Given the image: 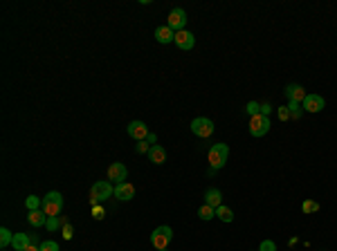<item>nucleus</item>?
Instances as JSON below:
<instances>
[{"label":"nucleus","instance_id":"f257e3e1","mask_svg":"<svg viewBox=\"0 0 337 251\" xmlns=\"http://www.w3.org/2000/svg\"><path fill=\"white\" fill-rule=\"evenodd\" d=\"M209 166H211V170H218V168H223L225 164H227V159H229V146L227 143H214V146L209 148Z\"/></svg>","mask_w":337,"mask_h":251},{"label":"nucleus","instance_id":"0eeeda50","mask_svg":"<svg viewBox=\"0 0 337 251\" xmlns=\"http://www.w3.org/2000/svg\"><path fill=\"white\" fill-rule=\"evenodd\" d=\"M166 25H169L173 31H182L184 27H187V11L180 9V7L171 9L169 11V22H166Z\"/></svg>","mask_w":337,"mask_h":251},{"label":"nucleus","instance_id":"6e6552de","mask_svg":"<svg viewBox=\"0 0 337 251\" xmlns=\"http://www.w3.org/2000/svg\"><path fill=\"white\" fill-rule=\"evenodd\" d=\"M126 130H128V134L135 139V141H144V139L148 137V132H151V130H148V126L144 124V121H130Z\"/></svg>","mask_w":337,"mask_h":251},{"label":"nucleus","instance_id":"6ab92c4d","mask_svg":"<svg viewBox=\"0 0 337 251\" xmlns=\"http://www.w3.org/2000/svg\"><path fill=\"white\" fill-rule=\"evenodd\" d=\"M216 218H220L223 222H232V220H234V211L229 209V206L220 204L218 209H216Z\"/></svg>","mask_w":337,"mask_h":251},{"label":"nucleus","instance_id":"c85d7f7f","mask_svg":"<svg viewBox=\"0 0 337 251\" xmlns=\"http://www.w3.org/2000/svg\"><path fill=\"white\" fill-rule=\"evenodd\" d=\"M135 150H137L139 155H144V152H146V155H148V150H151V143H148V141H137V146H135Z\"/></svg>","mask_w":337,"mask_h":251},{"label":"nucleus","instance_id":"f8f14e48","mask_svg":"<svg viewBox=\"0 0 337 251\" xmlns=\"http://www.w3.org/2000/svg\"><path fill=\"white\" fill-rule=\"evenodd\" d=\"M115 197L117 200H121V202H130L135 197V186L133 184H128V182L117 184L115 186Z\"/></svg>","mask_w":337,"mask_h":251},{"label":"nucleus","instance_id":"9b49d317","mask_svg":"<svg viewBox=\"0 0 337 251\" xmlns=\"http://www.w3.org/2000/svg\"><path fill=\"white\" fill-rule=\"evenodd\" d=\"M126 175H128V170H126V166L121 164V161H115V164L108 166V179L115 184H124Z\"/></svg>","mask_w":337,"mask_h":251},{"label":"nucleus","instance_id":"5701e85b","mask_svg":"<svg viewBox=\"0 0 337 251\" xmlns=\"http://www.w3.org/2000/svg\"><path fill=\"white\" fill-rule=\"evenodd\" d=\"M63 224H65V220H58V215H49L45 227H47V231H56V229L63 227Z\"/></svg>","mask_w":337,"mask_h":251},{"label":"nucleus","instance_id":"cd10ccee","mask_svg":"<svg viewBox=\"0 0 337 251\" xmlns=\"http://www.w3.org/2000/svg\"><path fill=\"white\" fill-rule=\"evenodd\" d=\"M259 251H277V245H274V240H263Z\"/></svg>","mask_w":337,"mask_h":251},{"label":"nucleus","instance_id":"7ed1b4c3","mask_svg":"<svg viewBox=\"0 0 337 251\" xmlns=\"http://www.w3.org/2000/svg\"><path fill=\"white\" fill-rule=\"evenodd\" d=\"M63 209V195L58 191H49L47 195L43 197V206H40V211H43L45 215H58Z\"/></svg>","mask_w":337,"mask_h":251},{"label":"nucleus","instance_id":"1a4fd4ad","mask_svg":"<svg viewBox=\"0 0 337 251\" xmlns=\"http://www.w3.org/2000/svg\"><path fill=\"white\" fill-rule=\"evenodd\" d=\"M175 45H178L182 52H189V49H193V45H196V36L187 29L175 31Z\"/></svg>","mask_w":337,"mask_h":251},{"label":"nucleus","instance_id":"393cba45","mask_svg":"<svg viewBox=\"0 0 337 251\" xmlns=\"http://www.w3.org/2000/svg\"><path fill=\"white\" fill-rule=\"evenodd\" d=\"M301 211H304V213H317L319 211V204L315 200H306L304 204H301Z\"/></svg>","mask_w":337,"mask_h":251},{"label":"nucleus","instance_id":"4be33fe9","mask_svg":"<svg viewBox=\"0 0 337 251\" xmlns=\"http://www.w3.org/2000/svg\"><path fill=\"white\" fill-rule=\"evenodd\" d=\"M11 242H13V233L9 231L7 227H2V229H0V247L4 249V247H9Z\"/></svg>","mask_w":337,"mask_h":251},{"label":"nucleus","instance_id":"2f4dec72","mask_svg":"<svg viewBox=\"0 0 337 251\" xmlns=\"http://www.w3.org/2000/svg\"><path fill=\"white\" fill-rule=\"evenodd\" d=\"M103 215H106V213H103L101 206H92V218L94 220H103Z\"/></svg>","mask_w":337,"mask_h":251},{"label":"nucleus","instance_id":"aec40b11","mask_svg":"<svg viewBox=\"0 0 337 251\" xmlns=\"http://www.w3.org/2000/svg\"><path fill=\"white\" fill-rule=\"evenodd\" d=\"M198 218L205 220V222H209L211 218H216V209L214 206H209V204H202L200 209H198Z\"/></svg>","mask_w":337,"mask_h":251},{"label":"nucleus","instance_id":"4468645a","mask_svg":"<svg viewBox=\"0 0 337 251\" xmlns=\"http://www.w3.org/2000/svg\"><path fill=\"white\" fill-rule=\"evenodd\" d=\"M286 97H288V101H299V103H304V99H306V90L301 88L299 83H290L286 90Z\"/></svg>","mask_w":337,"mask_h":251},{"label":"nucleus","instance_id":"39448f33","mask_svg":"<svg viewBox=\"0 0 337 251\" xmlns=\"http://www.w3.org/2000/svg\"><path fill=\"white\" fill-rule=\"evenodd\" d=\"M191 132L200 139L211 137V134H214V121L207 119V117H196V119L191 121Z\"/></svg>","mask_w":337,"mask_h":251},{"label":"nucleus","instance_id":"423d86ee","mask_svg":"<svg viewBox=\"0 0 337 251\" xmlns=\"http://www.w3.org/2000/svg\"><path fill=\"white\" fill-rule=\"evenodd\" d=\"M250 134L252 137H263V134L270 132V119L265 115H256V117H250Z\"/></svg>","mask_w":337,"mask_h":251},{"label":"nucleus","instance_id":"9d476101","mask_svg":"<svg viewBox=\"0 0 337 251\" xmlns=\"http://www.w3.org/2000/svg\"><path fill=\"white\" fill-rule=\"evenodd\" d=\"M301 106H304L306 112H322L324 106H326V101H324V97H319V94H306Z\"/></svg>","mask_w":337,"mask_h":251},{"label":"nucleus","instance_id":"b1692460","mask_svg":"<svg viewBox=\"0 0 337 251\" xmlns=\"http://www.w3.org/2000/svg\"><path fill=\"white\" fill-rule=\"evenodd\" d=\"M25 206H27V209H29V211H38L40 206H43V202H40L36 195H29V197H27V200H25Z\"/></svg>","mask_w":337,"mask_h":251},{"label":"nucleus","instance_id":"dca6fc26","mask_svg":"<svg viewBox=\"0 0 337 251\" xmlns=\"http://www.w3.org/2000/svg\"><path fill=\"white\" fill-rule=\"evenodd\" d=\"M148 159L153 161V164H164L166 161V150L160 146V143H155V146H151V150H148Z\"/></svg>","mask_w":337,"mask_h":251},{"label":"nucleus","instance_id":"bb28decb","mask_svg":"<svg viewBox=\"0 0 337 251\" xmlns=\"http://www.w3.org/2000/svg\"><path fill=\"white\" fill-rule=\"evenodd\" d=\"M40 251H58V245L54 240H45V242H40Z\"/></svg>","mask_w":337,"mask_h":251},{"label":"nucleus","instance_id":"f3484780","mask_svg":"<svg viewBox=\"0 0 337 251\" xmlns=\"http://www.w3.org/2000/svg\"><path fill=\"white\" fill-rule=\"evenodd\" d=\"M31 245V236H27V233H13V251H25L27 247Z\"/></svg>","mask_w":337,"mask_h":251},{"label":"nucleus","instance_id":"473e14b6","mask_svg":"<svg viewBox=\"0 0 337 251\" xmlns=\"http://www.w3.org/2000/svg\"><path fill=\"white\" fill-rule=\"evenodd\" d=\"M144 141H148V143H151V146H155V143H157V137H155V134H153V132H148V137L144 139Z\"/></svg>","mask_w":337,"mask_h":251},{"label":"nucleus","instance_id":"e433bc0d","mask_svg":"<svg viewBox=\"0 0 337 251\" xmlns=\"http://www.w3.org/2000/svg\"><path fill=\"white\" fill-rule=\"evenodd\" d=\"M256 251H259V249H256Z\"/></svg>","mask_w":337,"mask_h":251},{"label":"nucleus","instance_id":"ddd939ff","mask_svg":"<svg viewBox=\"0 0 337 251\" xmlns=\"http://www.w3.org/2000/svg\"><path fill=\"white\" fill-rule=\"evenodd\" d=\"M155 40L162 45H169V43H175V31L171 29L169 25H160L155 29Z\"/></svg>","mask_w":337,"mask_h":251},{"label":"nucleus","instance_id":"20e7f679","mask_svg":"<svg viewBox=\"0 0 337 251\" xmlns=\"http://www.w3.org/2000/svg\"><path fill=\"white\" fill-rule=\"evenodd\" d=\"M173 240V231H171V227H157L155 231L151 233V245L155 247V251H160V249H166L169 247V242Z\"/></svg>","mask_w":337,"mask_h":251},{"label":"nucleus","instance_id":"f704fd0d","mask_svg":"<svg viewBox=\"0 0 337 251\" xmlns=\"http://www.w3.org/2000/svg\"><path fill=\"white\" fill-rule=\"evenodd\" d=\"M25 251H40V247H36V245H29Z\"/></svg>","mask_w":337,"mask_h":251},{"label":"nucleus","instance_id":"a211bd4d","mask_svg":"<svg viewBox=\"0 0 337 251\" xmlns=\"http://www.w3.org/2000/svg\"><path fill=\"white\" fill-rule=\"evenodd\" d=\"M27 222L31 224V227H45V222H47V215L43 213V211H29V215H27Z\"/></svg>","mask_w":337,"mask_h":251},{"label":"nucleus","instance_id":"f03ea898","mask_svg":"<svg viewBox=\"0 0 337 251\" xmlns=\"http://www.w3.org/2000/svg\"><path fill=\"white\" fill-rule=\"evenodd\" d=\"M110 195H115V188L110 186V182H94L90 188V204L99 206L101 202H106Z\"/></svg>","mask_w":337,"mask_h":251},{"label":"nucleus","instance_id":"72a5a7b5","mask_svg":"<svg viewBox=\"0 0 337 251\" xmlns=\"http://www.w3.org/2000/svg\"><path fill=\"white\" fill-rule=\"evenodd\" d=\"M268 112H270V106H268V103H261V115L268 117Z\"/></svg>","mask_w":337,"mask_h":251},{"label":"nucleus","instance_id":"c9c22d12","mask_svg":"<svg viewBox=\"0 0 337 251\" xmlns=\"http://www.w3.org/2000/svg\"><path fill=\"white\" fill-rule=\"evenodd\" d=\"M160 251H166V249H160Z\"/></svg>","mask_w":337,"mask_h":251},{"label":"nucleus","instance_id":"a878e982","mask_svg":"<svg viewBox=\"0 0 337 251\" xmlns=\"http://www.w3.org/2000/svg\"><path fill=\"white\" fill-rule=\"evenodd\" d=\"M245 112L250 117H256V115H261V103H256V101H250L245 106Z\"/></svg>","mask_w":337,"mask_h":251},{"label":"nucleus","instance_id":"412c9836","mask_svg":"<svg viewBox=\"0 0 337 251\" xmlns=\"http://www.w3.org/2000/svg\"><path fill=\"white\" fill-rule=\"evenodd\" d=\"M288 110H290V119H292V121H299L304 106H301L299 101H290V103H288Z\"/></svg>","mask_w":337,"mask_h":251},{"label":"nucleus","instance_id":"7c9ffc66","mask_svg":"<svg viewBox=\"0 0 337 251\" xmlns=\"http://www.w3.org/2000/svg\"><path fill=\"white\" fill-rule=\"evenodd\" d=\"M279 119H281V121H288V119H290V110H288V106L279 108Z\"/></svg>","mask_w":337,"mask_h":251},{"label":"nucleus","instance_id":"c756f323","mask_svg":"<svg viewBox=\"0 0 337 251\" xmlns=\"http://www.w3.org/2000/svg\"><path fill=\"white\" fill-rule=\"evenodd\" d=\"M61 231H63L61 236L65 238V240H70V238L74 236V233H72V224H70V222H65V224H63V227H61Z\"/></svg>","mask_w":337,"mask_h":251},{"label":"nucleus","instance_id":"2eb2a0df","mask_svg":"<svg viewBox=\"0 0 337 251\" xmlns=\"http://www.w3.org/2000/svg\"><path fill=\"white\" fill-rule=\"evenodd\" d=\"M205 204L214 206V209H218L220 204H223V193L218 191V188H207L205 193Z\"/></svg>","mask_w":337,"mask_h":251}]
</instances>
